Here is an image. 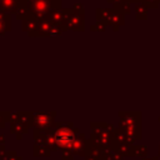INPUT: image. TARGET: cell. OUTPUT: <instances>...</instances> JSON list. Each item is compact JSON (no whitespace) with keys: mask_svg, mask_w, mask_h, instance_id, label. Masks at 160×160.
Listing matches in <instances>:
<instances>
[{"mask_svg":"<svg viewBox=\"0 0 160 160\" xmlns=\"http://www.w3.org/2000/svg\"><path fill=\"white\" fill-rule=\"evenodd\" d=\"M56 141L61 146H69L74 141V135L72 131L69 129H60L56 132Z\"/></svg>","mask_w":160,"mask_h":160,"instance_id":"obj_1","label":"cell"},{"mask_svg":"<svg viewBox=\"0 0 160 160\" xmlns=\"http://www.w3.org/2000/svg\"><path fill=\"white\" fill-rule=\"evenodd\" d=\"M9 30H10V14L0 11V35L2 36Z\"/></svg>","mask_w":160,"mask_h":160,"instance_id":"obj_2","label":"cell"}]
</instances>
